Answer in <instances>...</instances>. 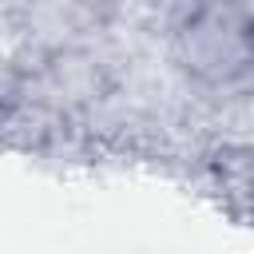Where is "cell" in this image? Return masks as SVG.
<instances>
[{
    "mask_svg": "<svg viewBox=\"0 0 254 254\" xmlns=\"http://www.w3.org/2000/svg\"><path fill=\"white\" fill-rule=\"evenodd\" d=\"M175 64L198 87H234L254 71V8L198 0L175 28Z\"/></svg>",
    "mask_w": 254,
    "mask_h": 254,
    "instance_id": "6da1fadb",
    "label": "cell"
}]
</instances>
